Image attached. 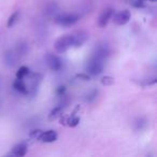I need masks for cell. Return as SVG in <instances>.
I'll return each mask as SVG.
<instances>
[{
	"instance_id": "obj_4",
	"label": "cell",
	"mask_w": 157,
	"mask_h": 157,
	"mask_svg": "<svg viewBox=\"0 0 157 157\" xmlns=\"http://www.w3.org/2000/svg\"><path fill=\"white\" fill-rule=\"evenodd\" d=\"M45 62L46 64H47L49 68H50L52 71L57 72V71H60L62 69L64 62H62V59L58 57L57 55H55V54H51V53L47 54L45 56Z\"/></svg>"
},
{
	"instance_id": "obj_24",
	"label": "cell",
	"mask_w": 157,
	"mask_h": 157,
	"mask_svg": "<svg viewBox=\"0 0 157 157\" xmlns=\"http://www.w3.org/2000/svg\"><path fill=\"white\" fill-rule=\"evenodd\" d=\"M75 76H76V78H80V80H83V81H89L91 80V75L88 73H78Z\"/></svg>"
},
{
	"instance_id": "obj_5",
	"label": "cell",
	"mask_w": 157,
	"mask_h": 157,
	"mask_svg": "<svg viewBox=\"0 0 157 157\" xmlns=\"http://www.w3.org/2000/svg\"><path fill=\"white\" fill-rule=\"evenodd\" d=\"M113 22L114 24L118 26H124L126 25L129 21H130V17H131V13L129 10H123L120 12L113 14Z\"/></svg>"
},
{
	"instance_id": "obj_8",
	"label": "cell",
	"mask_w": 157,
	"mask_h": 157,
	"mask_svg": "<svg viewBox=\"0 0 157 157\" xmlns=\"http://www.w3.org/2000/svg\"><path fill=\"white\" fill-rule=\"evenodd\" d=\"M42 80V75L39 74V73H33L31 75V85L30 87H28V95H30L31 97H35L38 93V88H39V85L41 83Z\"/></svg>"
},
{
	"instance_id": "obj_2",
	"label": "cell",
	"mask_w": 157,
	"mask_h": 157,
	"mask_svg": "<svg viewBox=\"0 0 157 157\" xmlns=\"http://www.w3.org/2000/svg\"><path fill=\"white\" fill-rule=\"evenodd\" d=\"M73 46V36L72 33L71 35H65V36H62L59 37L56 40L55 44H54V47H55V51L57 53H65L69 50L70 47Z\"/></svg>"
},
{
	"instance_id": "obj_13",
	"label": "cell",
	"mask_w": 157,
	"mask_h": 157,
	"mask_svg": "<svg viewBox=\"0 0 157 157\" xmlns=\"http://www.w3.org/2000/svg\"><path fill=\"white\" fill-rule=\"evenodd\" d=\"M58 10H59V5H58L57 2H55V1H51V2H49V3L45 5V8H44V12H45L46 15H49V16H53V15H55V14L58 12Z\"/></svg>"
},
{
	"instance_id": "obj_26",
	"label": "cell",
	"mask_w": 157,
	"mask_h": 157,
	"mask_svg": "<svg viewBox=\"0 0 157 157\" xmlns=\"http://www.w3.org/2000/svg\"><path fill=\"white\" fill-rule=\"evenodd\" d=\"M142 1H156V0H142Z\"/></svg>"
},
{
	"instance_id": "obj_17",
	"label": "cell",
	"mask_w": 157,
	"mask_h": 157,
	"mask_svg": "<svg viewBox=\"0 0 157 157\" xmlns=\"http://www.w3.org/2000/svg\"><path fill=\"white\" fill-rule=\"evenodd\" d=\"M29 73H30V70H29L28 67L22 66L20 67V69L16 72V78H23L24 80L27 75H29Z\"/></svg>"
},
{
	"instance_id": "obj_3",
	"label": "cell",
	"mask_w": 157,
	"mask_h": 157,
	"mask_svg": "<svg viewBox=\"0 0 157 157\" xmlns=\"http://www.w3.org/2000/svg\"><path fill=\"white\" fill-rule=\"evenodd\" d=\"M80 20V15L75 13H66V14H59L54 18V22L59 26H69L74 25L75 23H78Z\"/></svg>"
},
{
	"instance_id": "obj_15",
	"label": "cell",
	"mask_w": 157,
	"mask_h": 157,
	"mask_svg": "<svg viewBox=\"0 0 157 157\" xmlns=\"http://www.w3.org/2000/svg\"><path fill=\"white\" fill-rule=\"evenodd\" d=\"M98 95H99V91L98 89H91L86 94L85 96V101L88 102V104H93L97 98H98Z\"/></svg>"
},
{
	"instance_id": "obj_22",
	"label": "cell",
	"mask_w": 157,
	"mask_h": 157,
	"mask_svg": "<svg viewBox=\"0 0 157 157\" xmlns=\"http://www.w3.org/2000/svg\"><path fill=\"white\" fill-rule=\"evenodd\" d=\"M41 132L42 130H40V129H35V130H31V131L29 132V137L32 138V139H39Z\"/></svg>"
},
{
	"instance_id": "obj_7",
	"label": "cell",
	"mask_w": 157,
	"mask_h": 157,
	"mask_svg": "<svg viewBox=\"0 0 157 157\" xmlns=\"http://www.w3.org/2000/svg\"><path fill=\"white\" fill-rule=\"evenodd\" d=\"M72 36H73V47L82 46L88 40V38H89V35L86 31H84V30L76 31V32L72 33Z\"/></svg>"
},
{
	"instance_id": "obj_11",
	"label": "cell",
	"mask_w": 157,
	"mask_h": 157,
	"mask_svg": "<svg viewBox=\"0 0 157 157\" xmlns=\"http://www.w3.org/2000/svg\"><path fill=\"white\" fill-rule=\"evenodd\" d=\"M27 151H28L27 143H26V142H21V143H18V144H16L13 148L12 152H11V155H14V156H17V157L25 156L26 154H27Z\"/></svg>"
},
{
	"instance_id": "obj_9",
	"label": "cell",
	"mask_w": 157,
	"mask_h": 157,
	"mask_svg": "<svg viewBox=\"0 0 157 157\" xmlns=\"http://www.w3.org/2000/svg\"><path fill=\"white\" fill-rule=\"evenodd\" d=\"M57 132L53 130V129H50V130H46V131H42L38 140H40L41 142H44V143H52V142L57 140Z\"/></svg>"
},
{
	"instance_id": "obj_21",
	"label": "cell",
	"mask_w": 157,
	"mask_h": 157,
	"mask_svg": "<svg viewBox=\"0 0 157 157\" xmlns=\"http://www.w3.org/2000/svg\"><path fill=\"white\" fill-rule=\"evenodd\" d=\"M146 126V120L144 118H138L136 122V129L137 130H142Z\"/></svg>"
},
{
	"instance_id": "obj_12",
	"label": "cell",
	"mask_w": 157,
	"mask_h": 157,
	"mask_svg": "<svg viewBox=\"0 0 157 157\" xmlns=\"http://www.w3.org/2000/svg\"><path fill=\"white\" fill-rule=\"evenodd\" d=\"M13 88L23 95H28V87L25 84V82L23 81V78H16L13 82Z\"/></svg>"
},
{
	"instance_id": "obj_18",
	"label": "cell",
	"mask_w": 157,
	"mask_h": 157,
	"mask_svg": "<svg viewBox=\"0 0 157 157\" xmlns=\"http://www.w3.org/2000/svg\"><path fill=\"white\" fill-rule=\"evenodd\" d=\"M62 111V106H57V107H55L53 110L51 111L50 115H49V120H55L57 116L60 115Z\"/></svg>"
},
{
	"instance_id": "obj_20",
	"label": "cell",
	"mask_w": 157,
	"mask_h": 157,
	"mask_svg": "<svg viewBox=\"0 0 157 157\" xmlns=\"http://www.w3.org/2000/svg\"><path fill=\"white\" fill-rule=\"evenodd\" d=\"M114 78H112L110 75H106L104 78H101V84L104 85V86H111L114 84Z\"/></svg>"
},
{
	"instance_id": "obj_19",
	"label": "cell",
	"mask_w": 157,
	"mask_h": 157,
	"mask_svg": "<svg viewBox=\"0 0 157 157\" xmlns=\"http://www.w3.org/2000/svg\"><path fill=\"white\" fill-rule=\"evenodd\" d=\"M67 123H68L67 125H68L69 127H75V126H78V123H80V117L75 115H71L70 118L67 120Z\"/></svg>"
},
{
	"instance_id": "obj_1",
	"label": "cell",
	"mask_w": 157,
	"mask_h": 157,
	"mask_svg": "<svg viewBox=\"0 0 157 157\" xmlns=\"http://www.w3.org/2000/svg\"><path fill=\"white\" fill-rule=\"evenodd\" d=\"M106 59L97 56L95 54H93L91 58L87 60L86 65H85V71L86 73L89 75H98L100 74L104 69V64H106Z\"/></svg>"
},
{
	"instance_id": "obj_14",
	"label": "cell",
	"mask_w": 157,
	"mask_h": 157,
	"mask_svg": "<svg viewBox=\"0 0 157 157\" xmlns=\"http://www.w3.org/2000/svg\"><path fill=\"white\" fill-rule=\"evenodd\" d=\"M28 44L26 42H20L16 46L15 53L17 54V56H25L28 53Z\"/></svg>"
},
{
	"instance_id": "obj_6",
	"label": "cell",
	"mask_w": 157,
	"mask_h": 157,
	"mask_svg": "<svg viewBox=\"0 0 157 157\" xmlns=\"http://www.w3.org/2000/svg\"><path fill=\"white\" fill-rule=\"evenodd\" d=\"M113 14H114V9L111 8V7L106 8L102 12L100 13L99 18H98V26L100 28H104L108 25V23L110 22L111 17L113 16Z\"/></svg>"
},
{
	"instance_id": "obj_23",
	"label": "cell",
	"mask_w": 157,
	"mask_h": 157,
	"mask_svg": "<svg viewBox=\"0 0 157 157\" xmlns=\"http://www.w3.org/2000/svg\"><path fill=\"white\" fill-rule=\"evenodd\" d=\"M65 93H66V86H64V85H60V86H58L57 88H56V94H57V96L64 97Z\"/></svg>"
},
{
	"instance_id": "obj_25",
	"label": "cell",
	"mask_w": 157,
	"mask_h": 157,
	"mask_svg": "<svg viewBox=\"0 0 157 157\" xmlns=\"http://www.w3.org/2000/svg\"><path fill=\"white\" fill-rule=\"evenodd\" d=\"M132 7L135 8H143L144 7V2L142 0H136V1H132L131 2Z\"/></svg>"
},
{
	"instance_id": "obj_10",
	"label": "cell",
	"mask_w": 157,
	"mask_h": 157,
	"mask_svg": "<svg viewBox=\"0 0 157 157\" xmlns=\"http://www.w3.org/2000/svg\"><path fill=\"white\" fill-rule=\"evenodd\" d=\"M17 58H18V56L14 51H7L3 54V62L5 66L11 67V68L16 65Z\"/></svg>"
},
{
	"instance_id": "obj_16",
	"label": "cell",
	"mask_w": 157,
	"mask_h": 157,
	"mask_svg": "<svg viewBox=\"0 0 157 157\" xmlns=\"http://www.w3.org/2000/svg\"><path fill=\"white\" fill-rule=\"evenodd\" d=\"M20 15H21L20 11H15L14 13H12V14L10 15V17H9L8 23H7V27H8V28H11V27H13V26L15 25L16 22L20 20Z\"/></svg>"
}]
</instances>
